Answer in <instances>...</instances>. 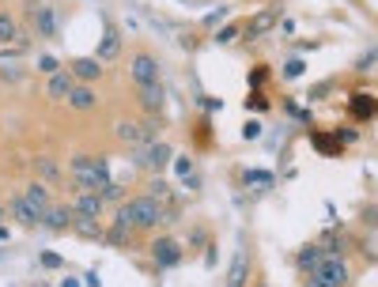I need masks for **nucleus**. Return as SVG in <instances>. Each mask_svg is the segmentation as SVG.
Segmentation results:
<instances>
[{"instance_id":"1","label":"nucleus","mask_w":378,"mask_h":287,"mask_svg":"<svg viewBox=\"0 0 378 287\" xmlns=\"http://www.w3.org/2000/svg\"><path fill=\"white\" fill-rule=\"evenodd\" d=\"M114 223H122V227H129V230H155V227H163V205L155 197H125L122 205H117V212H114Z\"/></svg>"},{"instance_id":"2","label":"nucleus","mask_w":378,"mask_h":287,"mask_svg":"<svg viewBox=\"0 0 378 287\" xmlns=\"http://www.w3.org/2000/svg\"><path fill=\"white\" fill-rule=\"evenodd\" d=\"M110 182V163L103 155H72V185L76 189H103Z\"/></svg>"},{"instance_id":"3","label":"nucleus","mask_w":378,"mask_h":287,"mask_svg":"<svg viewBox=\"0 0 378 287\" xmlns=\"http://www.w3.org/2000/svg\"><path fill=\"white\" fill-rule=\"evenodd\" d=\"M348 284V261L344 257H321V261L310 268L307 287H344Z\"/></svg>"},{"instance_id":"4","label":"nucleus","mask_w":378,"mask_h":287,"mask_svg":"<svg viewBox=\"0 0 378 287\" xmlns=\"http://www.w3.org/2000/svg\"><path fill=\"white\" fill-rule=\"evenodd\" d=\"M174 159V147L163 144V140H147V144H136L133 147V163L140 170H152V174H163Z\"/></svg>"},{"instance_id":"5","label":"nucleus","mask_w":378,"mask_h":287,"mask_svg":"<svg viewBox=\"0 0 378 287\" xmlns=\"http://www.w3.org/2000/svg\"><path fill=\"white\" fill-rule=\"evenodd\" d=\"M155 128H159V117H147V122H133V117H122V122H114V136L129 147L136 144H147L155 140Z\"/></svg>"},{"instance_id":"6","label":"nucleus","mask_w":378,"mask_h":287,"mask_svg":"<svg viewBox=\"0 0 378 287\" xmlns=\"http://www.w3.org/2000/svg\"><path fill=\"white\" fill-rule=\"evenodd\" d=\"M152 261L155 268H174V265H182V242L178 238H170V235H163V238H155L152 242Z\"/></svg>"},{"instance_id":"7","label":"nucleus","mask_w":378,"mask_h":287,"mask_svg":"<svg viewBox=\"0 0 378 287\" xmlns=\"http://www.w3.org/2000/svg\"><path fill=\"white\" fill-rule=\"evenodd\" d=\"M136 103L144 106L147 117H159L163 110H167V87H163V80H159V83H144V87H136Z\"/></svg>"},{"instance_id":"8","label":"nucleus","mask_w":378,"mask_h":287,"mask_svg":"<svg viewBox=\"0 0 378 287\" xmlns=\"http://www.w3.org/2000/svg\"><path fill=\"white\" fill-rule=\"evenodd\" d=\"M103 212H106V205H103V197H99V189H80V193H76L72 216H80V219H99Z\"/></svg>"},{"instance_id":"9","label":"nucleus","mask_w":378,"mask_h":287,"mask_svg":"<svg viewBox=\"0 0 378 287\" xmlns=\"http://www.w3.org/2000/svg\"><path fill=\"white\" fill-rule=\"evenodd\" d=\"M129 72H133L136 87H144V83H159V61H155L152 53H136L133 64H129Z\"/></svg>"},{"instance_id":"10","label":"nucleus","mask_w":378,"mask_h":287,"mask_svg":"<svg viewBox=\"0 0 378 287\" xmlns=\"http://www.w3.org/2000/svg\"><path fill=\"white\" fill-rule=\"evenodd\" d=\"M117 57H122V31H117L114 23H106V34L99 38V53H95V61L110 64V61H117Z\"/></svg>"},{"instance_id":"11","label":"nucleus","mask_w":378,"mask_h":287,"mask_svg":"<svg viewBox=\"0 0 378 287\" xmlns=\"http://www.w3.org/2000/svg\"><path fill=\"white\" fill-rule=\"evenodd\" d=\"M38 227H45V230H68L72 227V208L68 205H50L38 216Z\"/></svg>"},{"instance_id":"12","label":"nucleus","mask_w":378,"mask_h":287,"mask_svg":"<svg viewBox=\"0 0 378 287\" xmlns=\"http://www.w3.org/2000/svg\"><path fill=\"white\" fill-rule=\"evenodd\" d=\"M8 216H15L20 227H38V212L31 208V200H27L23 193H15V197L8 200Z\"/></svg>"},{"instance_id":"13","label":"nucleus","mask_w":378,"mask_h":287,"mask_svg":"<svg viewBox=\"0 0 378 287\" xmlns=\"http://www.w3.org/2000/svg\"><path fill=\"white\" fill-rule=\"evenodd\" d=\"M103 68H106V64L95 61V57H76V61H72V80H76V83H95L99 76H103Z\"/></svg>"},{"instance_id":"14","label":"nucleus","mask_w":378,"mask_h":287,"mask_svg":"<svg viewBox=\"0 0 378 287\" xmlns=\"http://www.w3.org/2000/svg\"><path fill=\"white\" fill-rule=\"evenodd\" d=\"M72 72H53L50 80H45V98H53V103H64V98H68V91H72Z\"/></svg>"},{"instance_id":"15","label":"nucleus","mask_w":378,"mask_h":287,"mask_svg":"<svg viewBox=\"0 0 378 287\" xmlns=\"http://www.w3.org/2000/svg\"><path fill=\"white\" fill-rule=\"evenodd\" d=\"M269 27H276V8H265V12H257L254 20L242 27V34H246V38H261Z\"/></svg>"},{"instance_id":"16","label":"nucleus","mask_w":378,"mask_h":287,"mask_svg":"<svg viewBox=\"0 0 378 287\" xmlns=\"http://www.w3.org/2000/svg\"><path fill=\"white\" fill-rule=\"evenodd\" d=\"M242 182H246V189L265 193V189H272L276 174H272V170H265V166H257V170H242Z\"/></svg>"},{"instance_id":"17","label":"nucleus","mask_w":378,"mask_h":287,"mask_svg":"<svg viewBox=\"0 0 378 287\" xmlns=\"http://www.w3.org/2000/svg\"><path fill=\"white\" fill-rule=\"evenodd\" d=\"M72 110H91L95 106V91L87 87V83H72V91H68V98H64Z\"/></svg>"},{"instance_id":"18","label":"nucleus","mask_w":378,"mask_h":287,"mask_svg":"<svg viewBox=\"0 0 378 287\" xmlns=\"http://www.w3.org/2000/svg\"><path fill=\"white\" fill-rule=\"evenodd\" d=\"M23 197L31 200V208L38 212V216H42V212L50 208V205H53V200H50V189H45L42 182H31V185H27V189H23Z\"/></svg>"},{"instance_id":"19","label":"nucleus","mask_w":378,"mask_h":287,"mask_svg":"<svg viewBox=\"0 0 378 287\" xmlns=\"http://www.w3.org/2000/svg\"><path fill=\"white\" fill-rule=\"evenodd\" d=\"M352 117L356 122H371L375 117V95L371 91H359V95L352 98Z\"/></svg>"},{"instance_id":"20","label":"nucleus","mask_w":378,"mask_h":287,"mask_svg":"<svg viewBox=\"0 0 378 287\" xmlns=\"http://www.w3.org/2000/svg\"><path fill=\"white\" fill-rule=\"evenodd\" d=\"M34 31L45 34V38L57 34V12H53V8H34Z\"/></svg>"},{"instance_id":"21","label":"nucleus","mask_w":378,"mask_h":287,"mask_svg":"<svg viewBox=\"0 0 378 287\" xmlns=\"http://www.w3.org/2000/svg\"><path fill=\"white\" fill-rule=\"evenodd\" d=\"M246 268H250V257H246V249H235V257H231V280H227V287H242L246 280Z\"/></svg>"},{"instance_id":"22","label":"nucleus","mask_w":378,"mask_h":287,"mask_svg":"<svg viewBox=\"0 0 378 287\" xmlns=\"http://www.w3.org/2000/svg\"><path fill=\"white\" fill-rule=\"evenodd\" d=\"M103 238H106V242H114V246H136V230H129L122 223H110V230Z\"/></svg>"},{"instance_id":"23","label":"nucleus","mask_w":378,"mask_h":287,"mask_svg":"<svg viewBox=\"0 0 378 287\" xmlns=\"http://www.w3.org/2000/svg\"><path fill=\"white\" fill-rule=\"evenodd\" d=\"M318 261H321V249H318V242H307V246L299 249V268H303V272H310V268H314Z\"/></svg>"},{"instance_id":"24","label":"nucleus","mask_w":378,"mask_h":287,"mask_svg":"<svg viewBox=\"0 0 378 287\" xmlns=\"http://www.w3.org/2000/svg\"><path fill=\"white\" fill-rule=\"evenodd\" d=\"M147 197H155L159 205H170V182L155 174V178H152V189H147Z\"/></svg>"},{"instance_id":"25","label":"nucleus","mask_w":378,"mask_h":287,"mask_svg":"<svg viewBox=\"0 0 378 287\" xmlns=\"http://www.w3.org/2000/svg\"><path fill=\"white\" fill-rule=\"evenodd\" d=\"M99 197H103V205H122V200H125V185L106 182L103 189H99Z\"/></svg>"},{"instance_id":"26","label":"nucleus","mask_w":378,"mask_h":287,"mask_svg":"<svg viewBox=\"0 0 378 287\" xmlns=\"http://www.w3.org/2000/svg\"><path fill=\"white\" fill-rule=\"evenodd\" d=\"M15 34H20V27H15V20L8 12H0V45H12Z\"/></svg>"},{"instance_id":"27","label":"nucleus","mask_w":378,"mask_h":287,"mask_svg":"<svg viewBox=\"0 0 378 287\" xmlns=\"http://www.w3.org/2000/svg\"><path fill=\"white\" fill-rule=\"evenodd\" d=\"M34 170H38V174H42V178H45V182H57V178H61V170H57V163H53V159H50V155H38V159H34Z\"/></svg>"},{"instance_id":"28","label":"nucleus","mask_w":378,"mask_h":287,"mask_svg":"<svg viewBox=\"0 0 378 287\" xmlns=\"http://www.w3.org/2000/svg\"><path fill=\"white\" fill-rule=\"evenodd\" d=\"M314 147L321 155H340V140L337 136H326V133H314Z\"/></svg>"},{"instance_id":"29","label":"nucleus","mask_w":378,"mask_h":287,"mask_svg":"<svg viewBox=\"0 0 378 287\" xmlns=\"http://www.w3.org/2000/svg\"><path fill=\"white\" fill-rule=\"evenodd\" d=\"M238 38H242V27H238V23H224V27L216 31V42H219V45H231V42H238Z\"/></svg>"},{"instance_id":"30","label":"nucleus","mask_w":378,"mask_h":287,"mask_svg":"<svg viewBox=\"0 0 378 287\" xmlns=\"http://www.w3.org/2000/svg\"><path fill=\"white\" fill-rule=\"evenodd\" d=\"M72 227H76V235H84V238H99L103 230H99V219H80V216H72Z\"/></svg>"},{"instance_id":"31","label":"nucleus","mask_w":378,"mask_h":287,"mask_svg":"<svg viewBox=\"0 0 378 287\" xmlns=\"http://www.w3.org/2000/svg\"><path fill=\"white\" fill-rule=\"evenodd\" d=\"M34 64H38V72H42V76H53V72H57V68H61V61H57V57H53V53H42V57H38V61H34Z\"/></svg>"},{"instance_id":"32","label":"nucleus","mask_w":378,"mask_h":287,"mask_svg":"<svg viewBox=\"0 0 378 287\" xmlns=\"http://www.w3.org/2000/svg\"><path fill=\"white\" fill-rule=\"evenodd\" d=\"M303 72H307V61H299V57H291L288 64H284V76H288V80H299Z\"/></svg>"},{"instance_id":"33","label":"nucleus","mask_w":378,"mask_h":287,"mask_svg":"<svg viewBox=\"0 0 378 287\" xmlns=\"http://www.w3.org/2000/svg\"><path fill=\"white\" fill-rule=\"evenodd\" d=\"M174 163V174H178V178H189L193 174V159L189 155H178V159H170Z\"/></svg>"},{"instance_id":"34","label":"nucleus","mask_w":378,"mask_h":287,"mask_svg":"<svg viewBox=\"0 0 378 287\" xmlns=\"http://www.w3.org/2000/svg\"><path fill=\"white\" fill-rule=\"evenodd\" d=\"M265 80H269V68H265V64L250 72V87H254V91H261V87H265Z\"/></svg>"},{"instance_id":"35","label":"nucleus","mask_w":378,"mask_h":287,"mask_svg":"<svg viewBox=\"0 0 378 287\" xmlns=\"http://www.w3.org/2000/svg\"><path fill=\"white\" fill-rule=\"evenodd\" d=\"M42 265L45 268H64V257L61 253H50V249H42Z\"/></svg>"},{"instance_id":"36","label":"nucleus","mask_w":378,"mask_h":287,"mask_svg":"<svg viewBox=\"0 0 378 287\" xmlns=\"http://www.w3.org/2000/svg\"><path fill=\"white\" fill-rule=\"evenodd\" d=\"M246 106H250V110H269V98H265L261 91H254V95L246 98Z\"/></svg>"},{"instance_id":"37","label":"nucleus","mask_w":378,"mask_h":287,"mask_svg":"<svg viewBox=\"0 0 378 287\" xmlns=\"http://www.w3.org/2000/svg\"><path fill=\"white\" fill-rule=\"evenodd\" d=\"M375 57H378V53H375V50H367L363 57L356 61V68H359V72H367V68H371V64H375Z\"/></svg>"},{"instance_id":"38","label":"nucleus","mask_w":378,"mask_h":287,"mask_svg":"<svg viewBox=\"0 0 378 287\" xmlns=\"http://www.w3.org/2000/svg\"><path fill=\"white\" fill-rule=\"evenodd\" d=\"M242 136H246V140H254V136H261V122H246V125H242Z\"/></svg>"},{"instance_id":"39","label":"nucleus","mask_w":378,"mask_h":287,"mask_svg":"<svg viewBox=\"0 0 378 287\" xmlns=\"http://www.w3.org/2000/svg\"><path fill=\"white\" fill-rule=\"evenodd\" d=\"M224 15H227V8H216V12H208V20H205V23L212 27V23H219V20H224Z\"/></svg>"},{"instance_id":"40","label":"nucleus","mask_w":378,"mask_h":287,"mask_svg":"<svg viewBox=\"0 0 378 287\" xmlns=\"http://www.w3.org/2000/svg\"><path fill=\"white\" fill-rule=\"evenodd\" d=\"M61 287H80V280H72V276H68V280H64Z\"/></svg>"},{"instance_id":"41","label":"nucleus","mask_w":378,"mask_h":287,"mask_svg":"<svg viewBox=\"0 0 378 287\" xmlns=\"http://www.w3.org/2000/svg\"><path fill=\"white\" fill-rule=\"evenodd\" d=\"M4 238H8V230H4V227H0V242H4Z\"/></svg>"},{"instance_id":"42","label":"nucleus","mask_w":378,"mask_h":287,"mask_svg":"<svg viewBox=\"0 0 378 287\" xmlns=\"http://www.w3.org/2000/svg\"><path fill=\"white\" fill-rule=\"evenodd\" d=\"M4 216H8V208H0V219H4Z\"/></svg>"},{"instance_id":"43","label":"nucleus","mask_w":378,"mask_h":287,"mask_svg":"<svg viewBox=\"0 0 378 287\" xmlns=\"http://www.w3.org/2000/svg\"><path fill=\"white\" fill-rule=\"evenodd\" d=\"M257 287H265V284H257Z\"/></svg>"}]
</instances>
